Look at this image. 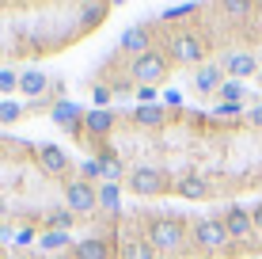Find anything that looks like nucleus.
I'll return each instance as SVG.
<instances>
[{
	"instance_id": "ddd939ff",
	"label": "nucleus",
	"mask_w": 262,
	"mask_h": 259,
	"mask_svg": "<svg viewBox=\"0 0 262 259\" xmlns=\"http://www.w3.org/2000/svg\"><path fill=\"white\" fill-rule=\"evenodd\" d=\"M53 88V80L46 73H38V69H27V73H19V92L27 95V99H38V95H46Z\"/></svg>"
},
{
	"instance_id": "4468645a",
	"label": "nucleus",
	"mask_w": 262,
	"mask_h": 259,
	"mask_svg": "<svg viewBox=\"0 0 262 259\" xmlns=\"http://www.w3.org/2000/svg\"><path fill=\"white\" fill-rule=\"evenodd\" d=\"M224 80H228V76H224L221 65H202V69L194 73V88H198L202 95H213V92H221Z\"/></svg>"
},
{
	"instance_id": "b1692460",
	"label": "nucleus",
	"mask_w": 262,
	"mask_h": 259,
	"mask_svg": "<svg viewBox=\"0 0 262 259\" xmlns=\"http://www.w3.org/2000/svg\"><path fill=\"white\" fill-rule=\"evenodd\" d=\"M72 217H76L72 210H53V213H50V229H53V233H69V229H72Z\"/></svg>"
},
{
	"instance_id": "473e14b6",
	"label": "nucleus",
	"mask_w": 262,
	"mask_h": 259,
	"mask_svg": "<svg viewBox=\"0 0 262 259\" xmlns=\"http://www.w3.org/2000/svg\"><path fill=\"white\" fill-rule=\"evenodd\" d=\"M243 118H247V122H251L255 130H262V103H258V107H251V111L243 114Z\"/></svg>"
},
{
	"instance_id": "f03ea898",
	"label": "nucleus",
	"mask_w": 262,
	"mask_h": 259,
	"mask_svg": "<svg viewBox=\"0 0 262 259\" xmlns=\"http://www.w3.org/2000/svg\"><path fill=\"white\" fill-rule=\"evenodd\" d=\"M144 240L152 244V252H179L190 240V233L179 217H152L148 229H144Z\"/></svg>"
},
{
	"instance_id": "f704fd0d",
	"label": "nucleus",
	"mask_w": 262,
	"mask_h": 259,
	"mask_svg": "<svg viewBox=\"0 0 262 259\" xmlns=\"http://www.w3.org/2000/svg\"><path fill=\"white\" fill-rule=\"evenodd\" d=\"M15 244H19V248L34 244V229H19V236H15Z\"/></svg>"
},
{
	"instance_id": "cd10ccee",
	"label": "nucleus",
	"mask_w": 262,
	"mask_h": 259,
	"mask_svg": "<svg viewBox=\"0 0 262 259\" xmlns=\"http://www.w3.org/2000/svg\"><path fill=\"white\" fill-rule=\"evenodd\" d=\"M198 12V4H171L164 8V19H183V15H194Z\"/></svg>"
},
{
	"instance_id": "e433bc0d",
	"label": "nucleus",
	"mask_w": 262,
	"mask_h": 259,
	"mask_svg": "<svg viewBox=\"0 0 262 259\" xmlns=\"http://www.w3.org/2000/svg\"><path fill=\"white\" fill-rule=\"evenodd\" d=\"M255 80H258V88H262V69H258V76H255Z\"/></svg>"
},
{
	"instance_id": "5701e85b",
	"label": "nucleus",
	"mask_w": 262,
	"mask_h": 259,
	"mask_svg": "<svg viewBox=\"0 0 262 259\" xmlns=\"http://www.w3.org/2000/svg\"><path fill=\"white\" fill-rule=\"evenodd\" d=\"M38 244H42V252H53V248H72V236H69V233H53V229H50V233H42Z\"/></svg>"
},
{
	"instance_id": "6e6552de",
	"label": "nucleus",
	"mask_w": 262,
	"mask_h": 259,
	"mask_svg": "<svg viewBox=\"0 0 262 259\" xmlns=\"http://www.w3.org/2000/svg\"><path fill=\"white\" fill-rule=\"evenodd\" d=\"M50 118L57 122L65 133H72V137H76V133H84V107H76V103H69V99H57V103H53V107H50Z\"/></svg>"
},
{
	"instance_id": "2f4dec72",
	"label": "nucleus",
	"mask_w": 262,
	"mask_h": 259,
	"mask_svg": "<svg viewBox=\"0 0 262 259\" xmlns=\"http://www.w3.org/2000/svg\"><path fill=\"white\" fill-rule=\"evenodd\" d=\"M92 99H95V107H106V103L114 99V95H111V88H103V84H99V88H92Z\"/></svg>"
},
{
	"instance_id": "a211bd4d",
	"label": "nucleus",
	"mask_w": 262,
	"mask_h": 259,
	"mask_svg": "<svg viewBox=\"0 0 262 259\" xmlns=\"http://www.w3.org/2000/svg\"><path fill=\"white\" fill-rule=\"evenodd\" d=\"M133 122H137V126L156 130V126H164V122H167V111H164V103H156V107H137V111H133Z\"/></svg>"
},
{
	"instance_id": "c9c22d12",
	"label": "nucleus",
	"mask_w": 262,
	"mask_h": 259,
	"mask_svg": "<svg viewBox=\"0 0 262 259\" xmlns=\"http://www.w3.org/2000/svg\"><path fill=\"white\" fill-rule=\"evenodd\" d=\"M251 221H255V233H262V202L251 206Z\"/></svg>"
},
{
	"instance_id": "0eeeda50",
	"label": "nucleus",
	"mask_w": 262,
	"mask_h": 259,
	"mask_svg": "<svg viewBox=\"0 0 262 259\" xmlns=\"http://www.w3.org/2000/svg\"><path fill=\"white\" fill-rule=\"evenodd\" d=\"M221 69H224V76H228V80H239V84H243L247 76H258L262 65H258V57L251 50H236V53H228V57L221 61Z\"/></svg>"
},
{
	"instance_id": "bb28decb",
	"label": "nucleus",
	"mask_w": 262,
	"mask_h": 259,
	"mask_svg": "<svg viewBox=\"0 0 262 259\" xmlns=\"http://www.w3.org/2000/svg\"><path fill=\"white\" fill-rule=\"evenodd\" d=\"M213 114H216V118H239V114H243V103H216Z\"/></svg>"
},
{
	"instance_id": "c756f323",
	"label": "nucleus",
	"mask_w": 262,
	"mask_h": 259,
	"mask_svg": "<svg viewBox=\"0 0 262 259\" xmlns=\"http://www.w3.org/2000/svg\"><path fill=\"white\" fill-rule=\"evenodd\" d=\"M133 92H137V84H133V80H118V84L111 88L114 99H125V95H133Z\"/></svg>"
},
{
	"instance_id": "9d476101",
	"label": "nucleus",
	"mask_w": 262,
	"mask_h": 259,
	"mask_svg": "<svg viewBox=\"0 0 262 259\" xmlns=\"http://www.w3.org/2000/svg\"><path fill=\"white\" fill-rule=\"evenodd\" d=\"M118 126V111H111V107H92V111H84V130L92 133V137H106V133H114Z\"/></svg>"
},
{
	"instance_id": "f257e3e1",
	"label": "nucleus",
	"mask_w": 262,
	"mask_h": 259,
	"mask_svg": "<svg viewBox=\"0 0 262 259\" xmlns=\"http://www.w3.org/2000/svg\"><path fill=\"white\" fill-rule=\"evenodd\" d=\"M190 244L198 248V252L205 255H228V252H239L236 244H232L228 229H224L221 217H202L190 225Z\"/></svg>"
},
{
	"instance_id": "a878e982",
	"label": "nucleus",
	"mask_w": 262,
	"mask_h": 259,
	"mask_svg": "<svg viewBox=\"0 0 262 259\" xmlns=\"http://www.w3.org/2000/svg\"><path fill=\"white\" fill-rule=\"evenodd\" d=\"M12 92H19V76L12 69H0V95H12Z\"/></svg>"
},
{
	"instance_id": "9b49d317",
	"label": "nucleus",
	"mask_w": 262,
	"mask_h": 259,
	"mask_svg": "<svg viewBox=\"0 0 262 259\" xmlns=\"http://www.w3.org/2000/svg\"><path fill=\"white\" fill-rule=\"evenodd\" d=\"M175 194L186 198V202H202V198H209V180L198 175V172H186L183 180L175 183Z\"/></svg>"
},
{
	"instance_id": "6ab92c4d",
	"label": "nucleus",
	"mask_w": 262,
	"mask_h": 259,
	"mask_svg": "<svg viewBox=\"0 0 262 259\" xmlns=\"http://www.w3.org/2000/svg\"><path fill=\"white\" fill-rule=\"evenodd\" d=\"M95 194H99V206H103L106 213H118L122 210V187L118 183H99Z\"/></svg>"
},
{
	"instance_id": "7c9ffc66",
	"label": "nucleus",
	"mask_w": 262,
	"mask_h": 259,
	"mask_svg": "<svg viewBox=\"0 0 262 259\" xmlns=\"http://www.w3.org/2000/svg\"><path fill=\"white\" fill-rule=\"evenodd\" d=\"M224 12H228V15H251L255 8H251V4H243V0H228V4H224Z\"/></svg>"
},
{
	"instance_id": "f8f14e48",
	"label": "nucleus",
	"mask_w": 262,
	"mask_h": 259,
	"mask_svg": "<svg viewBox=\"0 0 262 259\" xmlns=\"http://www.w3.org/2000/svg\"><path fill=\"white\" fill-rule=\"evenodd\" d=\"M72 255L76 259H114V248H111V240H103V236H88V240H76V244H72Z\"/></svg>"
},
{
	"instance_id": "4c0bfd02",
	"label": "nucleus",
	"mask_w": 262,
	"mask_h": 259,
	"mask_svg": "<svg viewBox=\"0 0 262 259\" xmlns=\"http://www.w3.org/2000/svg\"><path fill=\"white\" fill-rule=\"evenodd\" d=\"M179 259H190V255H179Z\"/></svg>"
},
{
	"instance_id": "dca6fc26",
	"label": "nucleus",
	"mask_w": 262,
	"mask_h": 259,
	"mask_svg": "<svg viewBox=\"0 0 262 259\" xmlns=\"http://www.w3.org/2000/svg\"><path fill=\"white\" fill-rule=\"evenodd\" d=\"M38 164H42V172H46V175H65L69 172V156L61 153L57 145H42L38 149Z\"/></svg>"
},
{
	"instance_id": "412c9836",
	"label": "nucleus",
	"mask_w": 262,
	"mask_h": 259,
	"mask_svg": "<svg viewBox=\"0 0 262 259\" xmlns=\"http://www.w3.org/2000/svg\"><path fill=\"white\" fill-rule=\"evenodd\" d=\"M216 95H221V103H243V99H247V88H243L239 80H224Z\"/></svg>"
},
{
	"instance_id": "4be33fe9",
	"label": "nucleus",
	"mask_w": 262,
	"mask_h": 259,
	"mask_svg": "<svg viewBox=\"0 0 262 259\" xmlns=\"http://www.w3.org/2000/svg\"><path fill=\"white\" fill-rule=\"evenodd\" d=\"M23 118V107L15 99H0V126H12V122Z\"/></svg>"
},
{
	"instance_id": "39448f33",
	"label": "nucleus",
	"mask_w": 262,
	"mask_h": 259,
	"mask_svg": "<svg viewBox=\"0 0 262 259\" xmlns=\"http://www.w3.org/2000/svg\"><path fill=\"white\" fill-rule=\"evenodd\" d=\"M129 191H133V194H141V198H152V194L175 191V187L167 183V175L160 172V168L141 164V168H133V172H129Z\"/></svg>"
},
{
	"instance_id": "7ed1b4c3",
	"label": "nucleus",
	"mask_w": 262,
	"mask_h": 259,
	"mask_svg": "<svg viewBox=\"0 0 262 259\" xmlns=\"http://www.w3.org/2000/svg\"><path fill=\"white\" fill-rule=\"evenodd\" d=\"M129 80L133 84H148V88H156L160 80H167V57L160 50H148V53H141V57H133V65H129Z\"/></svg>"
},
{
	"instance_id": "c85d7f7f",
	"label": "nucleus",
	"mask_w": 262,
	"mask_h": 259,
	"mask_svg": "<svg viewBox=\"0 0 262 259\" xmlns=\"http://www.w3.org/2000/svg\"><path fill=\"white\" fill-rule=\"evenodd\" d=\"M133 95H137V103H141V107H156V88L141 84V88H137V92H133Z\"/></svg>"
},
{
	"instance_id": "1a4fd4ad",
	"label": "nucleus",
	"mask_w": 262,
	"mask_h": 259,
	"mask_svg": "<svg viewBox=\"0 0 262 259\" xmlns=\"http://www.w3.org/2000/svg\"><path fill=\"white\" fill-rule=\"evenodd\" d=\"M224 229H228L232 244H243V240H251V233H255V221H251V210L243 206H228V213H224Z\"/></svg>"
},
{
	"instance_id": "f3484780",
	"label": "nucleus",
	"mask_w": 262,
	"mask_h": 259,
	"mask_svg": "<svg viewBox=\"0 0 262 259\" xmlns=\"http://www.w3.org/2000/svg\"><path fill=\"white\" fill-rule=\"evenodd\" d=\"M118 259H156V252H152V244L144 236H129V240H122Z\"/></svg>"
},
{
	"instance_id": "aec40b11",
	"label": "nucleus",
	"mask_w": 262,
	"mask_h": 259,
	"mask_svg": "<svg viewBox=\"0 0 262 259\" xmlns=\"http://www.w3.org/2000/svg\"><path fill=\"white\" fill-rule=\"evenodd\" d=\"M99 172H103V183H118L125 168H122V160H114V156L99 153Z\"/></svg>"
},
{
	"instance_id": "423d86ee",
	"label": "nucleus",
	"mask_w": 262,
	"mask_h": 259,
	"mask_svg": "<svg viewBox=\"0 0 262 259\" xmlns=\"http://www.w3.org/2000/svg\"><path fill=\"white\" fill-rule=\"evenodd\" d=\"M65 210H72L76 217H88V213H95V210H99L95 187L84 183V180H69V183H65Z\"/></svg>"
},
{
	"instance_id": "393cba45",
	"label": "nucleus",
	"mask_w": 262,
	"mask_h": 259,
	"mask_svg": "<svg viewBox=\"0 0 262 259\" xmlns=\"http://www.w3.org/2000/svg\"><path fill=\"white\" fill-rule=\"evenodd\" d=\"M80 172H84V175H80V180L95 187V180H103V172H99V156H88L84 164H80Z\"/></svg>"
},
{
	"instance_id": "2eb2a0df",
	"label": "nucleus",
	"mask_w": 262,
	"mask_h": 259,
	"mask_svg": "<svg viewBox=\"0 0 262 259\" xmlns=\"http://www.w3.org/2000/svg\"><path fill=\"white\" fill-rule=\"evenodd\" d=\"M118 50L133 53V57L148 53V50H152V42H148V31H144V27H129V31H122V38H118Z\"/></svg>"
},
{
	"instance_id": "72a5a7b5",
	"label": "nucleus",
	"mask_w": 262,
	"mask_h": 259,
	"mask_svg": "<svg viewBox=\"0 0 262 259\" xmlns=\"http://www.w3.org/2000/svg\"><path fill=\"white\" fill-rule=\"evenodd\" d=\"M164 107H183V92L167 88V92H164Z\"/></svg>"
},
{
	"instance_id": "20e7f679",
	"label": "nucleus",
	"mask_w": 262,
	"mask_h": 259,
	"mask_svg": "<svg viewBox=\"0 0 262 259\" xmlns=\"http://www.w3.org/2000/svg\"><path fill=\"white\" fill-rule=\"evenodd\" d=\"M205 53H209V46H205L202 34L194 31H179L175 38H171V61H179V65H205Z\"/></svg>"
}]
</instances>
